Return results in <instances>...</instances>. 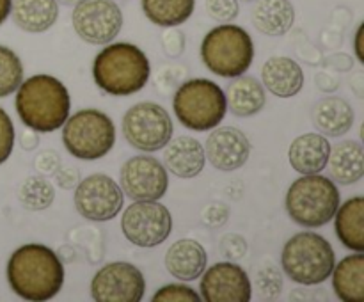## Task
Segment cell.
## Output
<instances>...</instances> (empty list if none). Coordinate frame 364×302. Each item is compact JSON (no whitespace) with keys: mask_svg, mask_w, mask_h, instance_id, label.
Segmentation results:
<instances>
[{"mask_svg":"<svg viewBox=\"0 0 364 302\" xmlns=\"http://www.w3.org/2000/svg\"><path fill=\"white\" fill-rule=\"evenodd\" d=\"M153 302H199L201 295L194 290V288L187 286V284H166V286L159 288L155 295L151 297Z\"/></svg>","mask_w":364,"mask_h":302,"instance_id":"cell-32","label":"cell"},{"mask_svg":"<svg viewBox=\"0 0 364 302\" xmlns=\"http://www.w3.org/2000/svg\"><path fill=\"white\" fill-rule=\"evenodd\" d=\"M284 206L299 226L322 227L334 219L340 206V190L331 178L323 174H302L290 185Z\"/></svg>","mask_w":364,"mask_h":302,"instance_id":"cell-4","label":"cell"},{"mask_svg":"<svg viewBox=\"0 0 364 302\" xmlns=\"http://www.w3.org/2000/svg\"><path fill=\"white\" fill-rule=\"evenodd\" d=\"M151 66L146 53L132 43L105 45L92 63V78L110 96H132L149 80Z\"/></svg>","mask_w":364,"mask_h":302,"instance_id":"cell-3","label":"cell"},{"mask_svg":"<svg viewBox=\"0 0 364 302\" xmlns=\"http://www.w3.org/2000/svg\"><path fill=\"white\" fill-rule=\"evenodd\" d=\"M21 205L31 212H41L46 210L55 199V188L48 180L41 176H28L20 187Z\"/></svg>","mask_w":364,"mask_h":302,"instance_id":"cell-29","label":"cell"},{"mask_svg":"<svg viewBox=\"0 0 364 302\" xmlns=\"http://www.w3.org/2000/svg\"><path fill=\"white\" fill-rule=\"evenodd\" d=\"M71 23L82 41L109 45L123 28V11L114 0H78L71 13Z\"/></svg>","mask_w":364,"mask_h":302,"instance_id":"cell-11","label":"cell"},{"mask_svg":"<svg viewBox=\"0 0 364 302\" xmlns=\"http://www.w3.org/2000/svg\"><path fill=\"white\" fill-rule=\"evenodd\" d=\"M331 142L326 135L308 131L294 139L288 149V160L299 174L322 173L331 155Z\"/></svg>","mask_w":364,"mask_h":302,"instance_id":"cell-17","label":"cell"},{"mask_svg":"<svg viewBox=\"0 0 364 302\" xmlns=\"http://www.w3.org/2000/svg\"><path fill=\"white\" fill-rule=\"evenodd\" d=\"M327 167L340 185L358 183L364 174L363 146L358 141H341L331 148Z\"/></svg>","mask_w":364,"mask_h":302,"instance_id":"cell-27","label":"cell"},{"mask_svg":"<svg viewBox=\"0 0 364 302\" xmlns=\"http://www.w3.org/2000/svg\"><path fill=\"white\" fill-rule=\"evenodd\" d=\"M164 160H166V169L171 171L178 178H194L205 169L206 155L201 142L188 135L180 137H171L167 142Z\"/></svg>","mask_w":364,"mask_h":302,"instance_id":"cell-20","label":"cell"},{"mask_svg":"<svg viewBox=\"0 0 364 302\" xmlns=\"http://www.w3.org/2000/svg\"><path fill=\"white\" fill-rule=\"evenodd\" d=\"M7 281L25 301H50L64 284V266L59 256L43 244H25L7 261Z\"/></svg>","mask_w":364,"mask_h":302,"instance_id":"cell-1","label":"cell"},{"mask_svg":"<svg viewBox=\"0 0 364 302\" xmlns=\"http://www.w3.org/2000/svg\"><path fill=\"white\" fill-rule=\"evenodd\" d=\"M185 46H187V39H185L183 31L176 27H167V31L162 34V48L164 53L171 59L183 55Z\"/></svg>","mask_w":364,"mask_h":302,"instance_id":"cell-35","label":"cell"},{"mask_svg":"<svg viewBox=\"0 0 364 302\" xmlns=\"http://www.w3.org/2000/svg\"><path fill=\"white\" fill-rule=\"evenodd\" d=\"M121 231L137 247H156L169 238L173 215L159 201H134L123 212Z\"/></svg>","mask_w":364,"mask_h":302,"instance_id":"cell-10","label":"cell"},{"mask_svg":"<svg viewBox=\"0 0 364 302\" xmlns=\"http://www.w3.org/2000/svg\"><path fill=\"white\" fill-rule=\"evenodd\" d=\"M251 20L256 31L265 36L279 38L295 23V7L290 0H255Z\"/></svg>","mask_w":364,"mask_h":302,"instance_id":"cell-22","label":"cell"},{"mask_svg":"<svg viewBox=\"0 0 364 302\" xmlns=\"http://www.w3.org/2000/svg\"><path fill=\"white\" fill-rule=\"evenodd\" d=\"M334 293L343 302H363L364 301V254L345 256L333 272Z\"/></svg>","mask_w":364,"mask_h":302,"instance_id":"cell-26","label":"cell"},{"mask_svg":"<svg viewBox=\"0 0 364 302\" xmlns=\"http://www.w3.org/2000/svg\"><path fill=\"white\" fill-rule=\"evenodd\" d=\"M199 291L206 302H249L252 298L247 272L233 261H219L205 269Z\"/></svg>","mask_w":364,"mask_h":302,"instance_id":"cell-15","label":"cell"},{"mask_svg":"<svg viewBox=\"0 0 364 302\" xmlns=\"http://www.w3.org/2000/svg\"><path fill=\"white\" fill-rule=\"evenodd\" d=\"M14 107L27 128L41 134L59 130L70 116V91L52 75H34L16 89Z\"/></svg>","mask_w":364,"mask_h":302,"instance_id":"cell-2","label":"cell"},{"mask_svg":"<svg viewBox=\"0 0 364 302\" xmlns=\"http://www.w3.org/2000/svg\"><path fill=\"white\" fill-rule=\"evenodd\" d=\"M284 274L302 286H316L331 277L336 254L333 245L315 231H301L284 244L281 252Z\"/></svg>","mask_w":364,"mask_h":302,"instance_id":"cell-5","label":"cell"},{"mask_svg":"<svg viewBox=\"0 0 364 302\" xmlns=\"http://www.w3.org/2000/svg\"><path fill=\"white\" fill-rule=\"evenodd\" d=\"M220 247V254L226 256L228 259H240L244 258L245 252H247V242L242 234H235V233H228L226 237H223L219 244Z\"/></svg>","mask_w":364,"mask_h":302,"instance_id":"cell-37","label":"cell"},{"mask_svg":"<svg viewBox=\"0 0 364 302\" xmlns=\"http://www.w3.org/2000/svg\"><path fill=\"white\" fill-rule=\"evenodd\" d=\"M124 195L119 185L103 173L89 174L75 187V208L84 219L105 222L119 215Z\"/></svg>","mask_w":364,"mask_h":302,"instance_id":"cell-12","label":"cell"},{"mask_svg":"<svg viewBox=\"0 0 364 302\" xmlns=\"http://www.w3.org/2000/svg\"><path fill=\"white\" fill-rule=\"evenodd\" d=\"M263 87L277 98H294L304 85V71L290 57H270L262 68Z\"/></svg>","mask_w":364,"mask_h":302,"instance_id":"cell-18","label":"cell"},{"mask_svg":"<svg viewBox=\"0 0 364 302\" xmlns=\"http://www.w3.org/2000/svg\"><path fill=\"white\" fill-rule=\"evenodd\" d=\"M363 31H364V25L361 23L358 27V32H355V55H358V59L361 60V63H364V53H363V48H361Z\"/></svg>","mask_w":364,"mask_h":302,"instance_id":"cell-41","label":"cell"},{"mask_svg":"<svg viewBox=\"0 0 364 302\" xmlns=\"http://www.w3.org/2000/svg\"><path fill=\"white\" fill-rule=\"evenodd\" d=\"M144 16L156 27H178L192 16L196 0H141Z\"/></svg>","mask_w":364,"mask_h":302,"instance_id":"cell-28","label":"cell"},{"mask_svg":"<svg viewBox=\"0 0 364 302\" xmlns=\"http://www.w3.org/2000/svg\"><path fill=\"white\" fill-rule=\"evenodd\" d=\"M354 109L340 96H326L313 107L311 119L316 130L327 137H341L354 126Z\"/></svg>","mask_w":364,"mask_h":302,"instance_id":"cell-21","label":"cell"},{"mask_svg":"<svg viewBox=\"0 0 364 302\" xmlns=\"http://www.w3.org/2000/svg\"><path fill=\"white\" fill-rule=\"evenodd\" d=\"M206 13L219 23H230L240 14L238 0H205Z\"/></svg>","mask_w":364,"mask_h":302,"instance_id":"cell-33","label":"cell"},{"mask_svg":"<svg viewBox=\"0 0 364 302\" xmlns=\"http://www.w3.org/2000/svg\"><path fill=\"white\" fill-rule=\"evenodd\" d=\"M242 2H255V0H242Z\"/></svg>","mask_w":364,"mask_h":302,"instance_id":"cell-45","label":"cell"},{"mask_svg":"<svg viewBox=\"0 0 364 302\" xmlns=\"http://www.w3.org/2000/svg\"><path fill=\"white\" fill-rule=\"evenodd\" d=\"M14 148V124L9 114L0 107V166L11 156Z\"/></svg>","mask_w":364,"mask_h":302,"instance_id":"cell-34","label":"cell"},{"mask_svg":"<svg viewBox=\"0 0 364 302\" xmlns=\"http://www.w3.org/2000/svg\"><path fill=\"white\" fill-rule=\"evenodd\" d=\"M23 64L16 52L0 45V98L16 92L23 82Z\"/></svg>","mask_w":364,"mask_h":302,"instance_id":"cell-30","label":"cell"},{"mask_svg":"<svg viewBox=\"0 0 364 302\" xmlns=\"http://www.w3.org/2000/svg\"><path fill=\"white\" fill-rule=\"evenodd\" d=\"M11 6H13V0H0V25L9 18Z\"/></svg>","mask_w":364,"mask_h":302,"instance_id":"cell-42","label":"cell"},{"mask_svg":"<svg viewBox=\"0 0 364 302\" xmlns=\"http://www.w3.org/2000/svg\"><path fill=\"white\" fill-rule=\"evenodd\" d=\"M34 163L36 169L41 174H55L57 169L60 167V156L53 149H45V151L38 153Z\"/></svg>","mask_w":364,"mask_h":302,"instance_id":"cell-38","label":"cell"},{"mask_svg":"<svg viewBox=\"0 0 364 302\" xmlns=\"http://www.w3.org/2000/svg\"><path fill=\"white\" fill-rule=\"evenodd\" d=\"M63 144L80 160H98L116 144V126L109 114L98 109H82L68 116L63 124Z\"/></svg>","mask_w":364,"mask_h":302,"instance_id":"cell-8","label":"cell"},{"mask_svg":"<svg viewBox=\"0 0 364 302\" xmlns=\"http://www.w3.org/2000/svg\"><path fill=\"white\" fill-rule=\"evenodd\" d=\"M164 263L171 276L188 283V281L199 279L205 272L208 254L198 240L181 238L167 249Z\"/></svg>","mask_w":364,"mask_h":302,"instance_id":"cell-19","label":"cell"},{"mask_svg":"<svg viewBox=\"0 0 364 302\" xmlns=\"http://www.w3.org/2000/svg\"><path fill=\"white\" fill-rule=\"evenodd\" d=\"M173 119L162 105L141 102L132 105L123 116V135L139 151L153 153L162 149L173 137Z\"/></svg>","mask_w":364,"mask_h":302,"instance_id":"cell-9","label":"cell"},{"mask_svg":"<svg viewBox=\"0 0 364 302\" xmlns=\"http://www.w3.org/2000/svg\"><path fill=\"white\" fill-rule=\"evenodd\" d=\"M173 109L188 130H213L226 117V92L208 78H188L174 91Z\"/></svg>","mask_w":364,"mask_h":302,"instance_id":"cell-6","label":"cell"},{"mask_svg":"<svg viewBox=\"0 0 364 302\" xmlns=\"http://www.w3.org/2000/svg\"><path fill=\"white\" fill-rule=\"evenodd\" d=\"M169 174L151 155L132 156L121 167V190L132 201H159L167 194Z\"/></svg>","mask_w":364,"mask_h":302,"instance_id":"cell-14","label":"cell"},{"mask_svg":"<svg viewBox=\"0 0 364 302\" xmlns=\"http://www.w3.org/2000/svg\"><path fill=\"white\" fill-rule=\"evenodd\" d=\"M144 291V276L128 261L107 263L91 281V297L96 302H139Z\"/></svg>","mask_w":364,"mask_h":302,"instance_id":"cell-13","label":"cell"},{"mask_svg":"<svg viewBox=\"0 0 364 302\" xmlns=\"http://www.w3.org/2000/svg\"><path fill=\"white\" fill-rule=\"evenodd\" d=\"M160 77H164V75H166V77H167V73H166V71H164V68H162V70H160ZM167 78H169V80H167V82H169V89H171V85H174V80H178V73L176 75H174V77H167ZM156 84H159V82H166V78H159V77H156Z\"/></svg>","mask_w":364,"mask_h":302,"instance_id":"cell-43","label":"cell"},{"mask_svg":"<svg viewBox=\"0 0 364 302\" xmlns=\"http://www.w3.org/2000/svg\"><path fill=\"white\" fill-rule=\"evenodd\" d=\"M256 288L263 301H274L283 290V276L274 265H263L256 274Z\"/></svg>","mask_w":364,"mask_h":302,"instance_id":"cell-31","label":"cell"},{"mask_svg":"<svg viewBox=\"0 0 364 302\" xmlns=\"http://www.w3.org/2000/svg\"><path fill=\"white\" fill-rule=\"evenodd\" d=\"M11 16L21 31L41 34L55 25L59 18V2L57 0H13Z\"/></svg>","mask_w":364,"mask_h":302,"instance_id":"cell-23","label":"cell"},{"mask_svg":"<svg viewBox=\"0 0 364 302\" xmlns=\"http://www.w3.org/2000/svg\"><path fill=\"white\" fill-rule=\"evenodd\" d=\"M334 231L347 249L364 252V198L355 195L338 206Z\"/></svg>","mask_w":364,"mask_h":302,"instance_id":"cell-24","label":"cell"},{"mask_svg":"<svg viewBox=\"0 0 364 302\" xmlns=\"http://www.w3.org/2000/svg\"><path fill=\"white\" fill-rule=\"evenodd\" d=\"M201 219L206 226L213 227V230H215V227H223L224 224L228 222V219H230V208H228V205L219 201L208 203V205L203 208Z\"/></svg>","mask_w":364,"mask_h":302,"instance_id":"cell-36","label":"cell"},{"mask_svg":"<svg viewBox=\"0 0 364 302\" xmlns=\"http://www.w3.org/2000/svg\"><path fill=\"white\" fill-rule=\"evenodd\" d=\"M55 181L60 188L64 190H70V188H75L80 181V173L75 167H59L55 173Z\"/></svg>","mask_w":364,"mask_h":302,"instance_id":"cell-39","label":"cell"},{"mask_svg":"<svg viewBox=\"0 0 364 302\" xmlns=\"http://www.w3.org/2000/svg\"><path fill=\"white\" fill-rule=\"evenodd\" d=\"M228 109L238 117H251L262 112L267 103L265 87L255 77L240 75L228 85L226 91Z\"/></svg>","mask_w":364,"mask_h":302,"instance_id":"cell-25","label":"cell"},{"mask_svg":"<svg viewBox=\"0 0 364 302\" xmlns=\"http://www.w3.org/2000/svg\"><path fill=\"white\" fill-rule=\"evenodd\" d=\"M20 144H21V148L27 149V151H32V149L38 148V144H39L38 131L32 130V128H28V131H25V134L21 135Z\"/></svg>","mask_w":364,"mask_h":302,"instance_id":"cell-40","label":"cell"},{"mask_svg":"<svg viewBox=\"0 0 364 302\" xmlns=\"http://www.w3.org/2000/svg\"><path fill=\"white\" fill-rule=\"evenodd\" d=\"M201 60L219 77H240L255 60V43L244 27L223 23L203 38Z\"/></svg>","mask_w":364,"mask_h":302,"instance_id":"cell-7","label":"cell"},{"mask_svg":"<svg viewBox=\"0 0 364 302\" xmlns=\"http://www.w3.org/2000/svg\"><path fill=\"white\" fill-rule=\"evenodd\" d=\"M57 2L64 4V6H75V4H77L78 0H57Z\"/></svg>","mask_w":364,"mask_h":302,"instance_id":"cell-44","label":"cell"},{"mask_svg":"<svg viewBox=\"0 0 364 302\" xmlns=\"http://www.w3.org/2000/svg\"><path fill=\"white\" fill-rule=\"evenodd\" d=\"M208 162L219 171H237L249 160L251 141L235 126H215L205 144Z\"/></svg>","mask_w":364,"mask_h":302,"instance_id":"cell-16","label":"cell"}]
</instances>
